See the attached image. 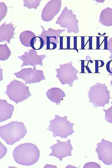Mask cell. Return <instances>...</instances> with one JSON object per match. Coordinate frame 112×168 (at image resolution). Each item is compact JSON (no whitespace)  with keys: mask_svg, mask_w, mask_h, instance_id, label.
Segmentation results:
<instances>
[{"mask_svg":"<svg viewBox=\"0 0 112 168\" xmlns=\"http://www.w3.org/2000/svg\"><path fill=\"white\" fill-rule=\"evenodd\" d=\"M112 106L107 110L103 109L105 113V119L108 122L112 124Z\"/></svg>","mask_w":112,"mask_h":168,"instance_id":"22","label":"cell"},{"mask_svg":"<svg viewBox=\"0 0 112 168\" xmlns=\"http://www.w3.org/2000/svg\"><path fill=\"white\" fill-rule=\"evenodd\" d=\"M100 22L106 26H112V8L107 7L101 12Z\"/></svg>","mask_w":112,"mask_h":168,"instance_id":"17","label":"cell"},{"mask_svg":"<svg viewBox=\"0 0 112 168\" xmlns=\"http://www.w3.org/2000/svg\"><path fill=\"white\" fill-rule=\"evenodd\" d=\"M14 75L17 78L23 80L26 84L39 82L45 79L43 71L31 68H24L14 73Z\"/></svg>","mask_w":112,"mask_h":168,"instance_id":"8","label":"cell"},{"mask_svg":"<svg viewBox=\"0 0 112 168\" xmlns=\"http://www.w3.org/2000/svg\"><path fill=\"white\" fill-rule=\"evenodd\" d=\"M83 168H100V166L96 162H89L85 164Z\"/></svg>","mask_w":112,"mask_h":168,"instance_id":"23","label":"cell"},{"mask_svg":"<svg viewBox=\"0 0 112 168\" xmlns=\"http://www.w3.org/2000/svg\"><path fill=\"white\" fill-rule=\"evenodd\" d=\"M92 37H89V49H92Z\"/></svg>","mask_w":112,"mask_h":168,"instance_id":"31","label":"cell"},{"mask_svg":"<svg viewBox=\"0 0 112 168\" xmlns=\"http://www.w3.org/2000/svg\"><path fill=\"white\" fill-rule=\"evenodd\" d=\"M47 97L52 102L60 105L61 100L66 96L61 89L53 87L48 90L46 93Z\"/></svg>","mask_w":112,"mask_h":168,"instance_id":"16","label":"cell"},{"mask_svg":"<svg viewBox=\"0 0 112 168\" xmlns=\"http://www.w3.org/2000/svg\"><path fill=\"white\" fill-rule=\"evenodd\" d=\"M35 36V35L31 31L26 30L20 34L19 39L21 43L23 45L26 47H31V43Z\"/></svg>","mask_w":112,"mask_h":168,"instance_id":"18","label":"cell"},{"mask_svg":"<svg viewBox=\"0 0 112 168\" xmlns=\"http://www.w3.org/2000/svg\"><path fill=\"white\" fill-rule=\"evenodd\" d=\"M49 122L50 124L47 129L53 132L54 137L67 138L74 132L73 129L74 124L68 121L67 116L62 117L56 115L54 118Z\"/></svg>","mask_w":112,"mask_h":168,"instance_id":"3","label":"cell"},{"mask_svg":"<svg viewBox=\"0 0 112 168\" xmlns=\"http://www.w3.org/2000/svg\"><path fill=\"white\" fill-rule=\"evenodd\" d=\"M62 4L60 0H51L47 3L41 13V18L43 21L49 22L53 19L59 12Z\"/></svg>","mask_w":112,"mask_h":168,"instance_id":"13","label":"cell"},{"mask_svg":"<svg viewBox=\"0 0 112 168\" xmlns=\"http://www.w3.org/2000/svg\"><path fill=\"white\" fill-rule=\"evenodd\" d=\"M88 95L89 102L94 107H104L110 98V91L105 84L99 82L90 87Z\"/></svg>","mask_w":112,"mask_h":168,"instance_id":"4","label":"cell"},{"mask_svg":"<svg viewBox=\"0 0 112 168\" xmlns=\"http://www.w3.org/2000/svg\"><path fill=\"white\" fill-rule=\"evenodd\" d=\"M100 37H96V49H100Z\"/></svg>","mask_w":112,"mask_h":168,"instance_id":"29","label":"cell"},{"mask_svg":"<svg viewBox=\"0 0 112 168\" xmlns=\"http://www.w3.org/2000/svg\"><path fill=\"white\" fill-rule=\"evenodd\" d=\"M14 106L8 104L5 100L0 99V122L11 118L12 115Z\"/></svg>","mask_w":112,"mask_h":168,"instance_id":"15","label":"cell"},{"mask_svg":"<svg viewBox=\"0 0 112 168\" xmlns=\"http://www.w3.org/2000/svg\"><path fill=\"white\" fill-rule=\"evenodd\" d=\"M78 23L76 15L73 13L72 10H69L67 7L63 10L56 22V24L61 27L66 28L68 33L76 34L79 32Z\"/></svg>","mask_w":112,"mask_h":168,"instance_id":"6","label":"cell"},{"mask_svg":"<svg viewBox=\"0 0 112 168\" xmlns=\"http://www.w3.org/2000/svg\"><path fill=\"white\" fill-rule=\"evenodd\" d=\"M99 159L107 165L112 164V142L102 139L96 149Z\"/></svg>","mask_w":112,"mask_h":168,"instance_id":"10","label":"cell"},{"mask_svg":"<svg viewBox=\"0 0 112 168\" xmlns=\"http://www.w3.org/2000/svg\"><path fill=\"white\" fill-rule=\"evenodd\" d=\"M14 161L18 164L29 166L36 163L40 157L37 146L31 143H25L16 147L13 152Z\"/></svg>","mask_w":112,"mask_h":168,"instance_id":"1","label":"cell"},{"mask_svg":"<svg viewBox=\"0 0 112 168\" xmlns=\"http://www.w3.org/2000/svg\"><path fill=\"white\" fill-rule=\"evenodd\" d=\"M4 93L16 104L24 101L31 96L29 87L26 83L15 79L7 86L6 91Z\"/></svg>","mask_w":112,"mask_h":168,"instance_id":"5","label":"cell"},{"mask_svg":"<svg viewBox=\"0 0 112 168\" xmlns=\"http://www.w3.org/2000/svg\"><path fill=\"white\" fill-rule=\"evenodd\" d=\"M25 51L23 55L18 56L23 63L21 66L22 68L25 66L31 65L33 67V69H36V66L39 65L43 66V60L46 57L45 54L38 55L36 50L31 49Z\"/></svg>","mask_w":112,"mask_h":168,"instance_id":"11","label":"cell"},{"mask_svg":"<svg viewBox=\"0 0 112 168\" xmlns=\"http://www.w3.org/2000/svg\"><path fill=\"white\" fill-rule=\"evenodd\" d=\"M67 48L69 49L70 48V37H67Z\"/></svg>","mask_w":112,"mask_h":168,"instance_id":"32","label":"cell"},{"mask_svg":"<svg viewBox=\"0 0 112 168\" xmlns=\"http://www.w3.org/2000/svg\"><path fill=\"white\" fill-rule=\"evenodd\" d=\"M41 0H24V6L29 9L32 8L36 9L39 5Z\"/></svg>","mask_w":112,"mask_h":168,"instance_id":"20","label":"cell"},{"mask_svg":"<svg viewBox=\"0 0 112 168\" xmlns=\"http://www.w3.org/2000/svg\"><path fill=\"white\" fill-rule=\"evenodd\" d=\"M55 70L56 76L62 85L68 84L72 87L74 81L78 80L77 74L79 71L73 66L72 62L60 64V67Z\"/></svg>","mask_w":112,"mask_h":168,"instance_id":"7","label":"cell"},{"mask_svg":"<svg viewBox=\"0 0 112 168\" xmlns=\"http://www.w3.org/2000/svg\"><path fill=\"white\" fill-rule=\"evenodd\" d=\"M108 48L111 54L109 58L112 59V37L109 39L108 42Z\"/></svg>","mask_w":112,"mask_h":168,"instance_id":"25","label":"cell"},{"mask_svg":"<svg viewBox=\"0 0 112 168\" xmlns=\"http://www.w3.org/2000/svg\"><path fill=\"white\" fill-rule=\"evenodd\" d=\"M2 152L0 154V159L4 156L7 152V148L0 142V152Z\"/></svg>","mask_w":112,"mask_h":168,"instance_id":"24","label":"cell"},{"mask_svg":"<svg viewBox=\"0 0 112 168\" xmlns=\"http://www.w3.org/2000/svg\"><path fill=\"white\" fill-rule=\"evenodd\" d=\"M41 27L42 31L39 36L43 39L44 44L46 45L47 49H50L51 44L53 45L54 49L56 48L57 44L58 43V38L60 34L65 31V29L54 30L49 28L46 30L41 25Z\"/></svg>","mask_w":112,"mask_h":168,"instance_id":"12","label":"cell"},{"mask_svg":"<svg viewBox=\"0 0 112 168\" xmlns=\"http://www.w3.org/2000/svg\"><path fill=\"white\" fill-rule=\"evenodd\" d=\"M84 37H81V49H83L84 48Z\"/></svg>","mask_w":112,"mask_h":168,"instance_id":"30","label":"cell"},{"mask_svg":"<svg viewBox=\"0 0 112 168\" xmlns=\"http://www.w3.org/2000/svg\"><path fill=\"white\" fill-rule=\"evenodd\" d=\"M110 75H111L112 76V74H110ZM112 85V80L111 81V85Z\"/></svg>","mask_w":112,"mask_h":168,"instance_id":"33","label":"cell"},{"mask_svg":"<svg viewBox=\"0 0 112 168\" xmlns=\"http://www.w3.org/2000/svg\"><path fill=\"white\" fill-rule=\"evenodd\" d=\"M107 71L111 74H112V60L109 61L106 65Z\"/></svg>","mask_w":112,"mask_h":168,"instance_id":"26","label":"cell"},{"mask_svg":"<svg viewBox=\"0 0 112 168\" xmlns=\"http://www.w3.org/2000/svg\"><path fill=\"white\" fill-rule=\"evenodd\" d=\"M11 55V51L7 45V42L4 44L0 45V60L5 61Z\"/></svg>","mask_w":112,"mask_h":168,"instance_id":"19","label":"cell"},{"mask_svg":"<svg viewBox=\"0 0 112 168\" xmlns=\"http://www.w3.org/2000/svg\"><path fill=\"white\" fill-rule=\"evenodd\" d=\"M7 7L3 2H0V21L5 17L7 12Z\"/></svg>","mask_w":112,"mask_h":168,"instance_id":"21","label":"cell"},{"mask_svg":"<svg viewBox=\"0 0 112 168\" xmlns=\"http://www.w3.org/2000/svg\"><path fill=\"white\" fill-rule=\"evenodd\" d=\"M100 60H95V64H96V71L98 72V68L99 67H102L104 65V63L99 64Z\"/></svg>","mask_w":112,"mask_h":168,"instance_id":"27","label":"cell"},{"mask_svg":"<svg viewBox=\"0 0 112 168\" xmlns=\"http://www.w3.org/2000/svg\"><path fill=\"white\" fill-rule=\"evenodd\" d=\"M57 143L49 147L52 152L49 156H54L61 161L63 158L72 156L71 152L73 148L70 139L66 142H61L57 140Z\"/></svg>","mask_w":112,"mask_h":168,"instance_id":"9","label":"cell"},{"mask_svg":"<svg viewBox=\"0 0 112 168\" xmlns=\"http://www.w3.org/2000/svg\"><path fill=\"white\" fill-rule=\"evenodd\" d=\"M24 123L12 121L0 127V136L6 143L12 145L24 138L27 133Z\"/></svg>","mask_w":112,"mask_h":168,"instance_id":"2","label":"cell"},{"mask_svg":"<svg viewBox=\"0 0 112 168\" xmlns=\"http://www.w3.org/2000/svg\"><path fill=\"white\" fill-rule=\"evenodd\" d=\"M13 21L6 24L4 22L0 26V41H6L9 44L12 39L15 38L14 36L16 27L14 26Z\"/></svg>","mask_w":112,"mask_h":168,"instance_id":"14","label":"cell"},{"mask_svg":"<svg viewBox=\"0 0 112 168\" xmlns=\"http://www.w3.org/2000/svg\"><path fill=\"white\" fill-rule=\"evenodd\" d=\"M77 37H74V48L77 50Z\"/></svg>","mask_w":112,"mask_h":168,"instance_id":"28","label":"cell"}]
</instances>
